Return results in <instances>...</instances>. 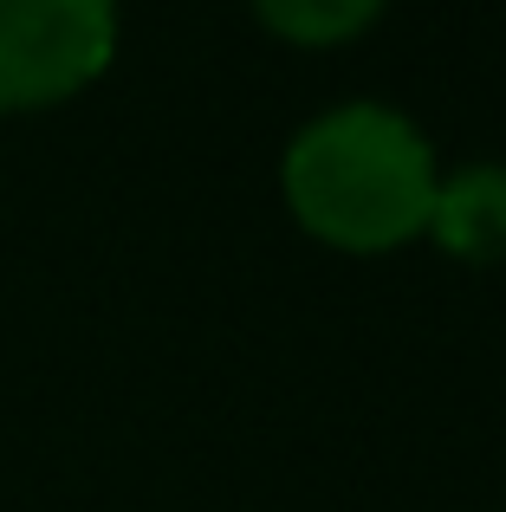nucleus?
<instances>
[{
  "mask_svg": "<svg viewBox=\"0 0 506 512\" xmlns=\"http://www.w3.org/2000/svg\"><path fill=\"white\" fill-rule=\"evenodd\" d=\"M429 234L442 253L468 266L506 260V163H468L435 182Z\"/></svg>",
  "mask_w": 506,
  "mask_h": 512,
  "instance_id": "7ed1b4c3",
  "label": "nucleus"
},
{
  "mask_svg": "<svg viewBox=\"0 0 506 512\" xmlns=\"http://www.w3.org/2000/svg\"><path fill=\"white\" fill-rule=\"evenodd\" d=\"M435 150L390 104H338L286 143L279 188L305 234L344 253H383L429 234Z\"/></svg>",
  "mask_w": 506,
  "mask_h": 512,
  "instance_id": "f257e3e1",
  "label": "nucleus"
},
{
  "mask_svg": "<svg viewBox=\"0 0 506 512\" xmlns=\"http://www.w3.org/2000/svg\"><path fill=\"white\" fill-rule=\"evenodd\" d=\"M390 0H253L266 26L292 46H338V39H357Z\"/></svg>",
  "mask_w": 506,
  "mask_h": 512,
  "instance_id": "20e7f679",
  "label": "nucleus"
},
{
  "mask_svg": "<svg viewBox=\"0 0 506 512\" xmlns=\"http://www.w3.org/2000/svg\"><path fill=\"white\" fill-rule=\"evenodd\" d=\"M117 52V0H0V111L85 91Z\"/></svg>",
  "mask_w": 506,
  "mask_h": 512,
  "instance_id": "f03ea898",
  "label": "nucleus"
}]
</instances>
